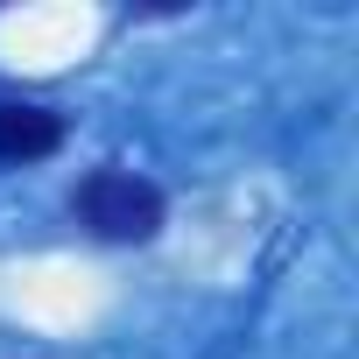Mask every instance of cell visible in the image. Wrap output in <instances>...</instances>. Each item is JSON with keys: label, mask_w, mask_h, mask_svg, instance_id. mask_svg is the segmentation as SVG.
<instances>
[{"label": "cell", "mask_w": 359, "mask_h": 359, "mask_svg": "<svg viewBox=\"0 0 359 359\" xmlns=\"http://www.w3.org/2000/svg\"><path fill=\"white\" fill-rule=\"evenodd\" d=\"M71 212H78V226H85L92 240H106V247H148V240L162 233V219H169V198L148 184V176L106 162V169H92L85 184L71 191Z\"/></svg>", "instance_id": "6da1fadb"}, {"label": "cell", "mask_w": 359, "mask_h": 359, "mask_svg": "<svg viewBox=\"0 0 359 359\" xmlns=\"http://www.w3.org/2000/svg\"><path fill=\"white\" fill-rule=\"evenodd\" d=\"M64 148V120L50 106H22V99H0V162H43Z\"/></svg>", "instance_id": "7a4b0ae2"}]
</instances>
